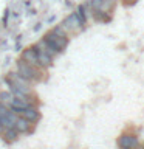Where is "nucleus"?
Wrapping results in <instances>:
<instances>
[{
  "instance_id": "nucleus-10",
  "label": "nucleus",
  "mask_w": 144,
  "mask_h": 149,
  "mask_svg": "<svg viewBox=\"0 0 144 149\" xmlns=\"http://www.w3.org/2000/svg\"><path fill=\"white\" fill-rule=\"evenodd\" d=\"M34 48H36V47H34ZM36 50H37V48H36ZM37 56H39V62H40V68H42V70H46V68H50L51 65H53L54 58H51V56L46 53V51L37 50Z\"/></svg>"
},
{
  "instance_id": "nucleus-2",
  "label": "nucleus",
  "mask_w": 144,
  "mask_h": 149,
  "mask_svg": "<svg viewBox=\"0 0 144 149\" xmlns=\"http://www.w3.org/2000/svg\"><path fill=\"white\" fill-rule=\"evenodd\" d=\"M5 82L9 87L8 90L17 98H23V96H33V87L31 82H28L25 78H22L17 72H9L8 76L5 78Z\"/></svg>"
},
{
  "instance_id": "nucleus-12",
  "label": "nucleus",
  "mask_w": 144,
  "mask_h": 149,
  "mask_svg": "<svg viewBox=\"0 0 144 149\" xmlns=\"http://www.w3.org/2000/svg\"><path fill=\"white\" fill-rule=\"evenodd\" d=\"M19 135H20V134H19L14 127H9V129L3 130L2 137H3V140L6 143H14V141H17V140H19Z\"/></svg>"
},
{
  "instance_id": "nucleus-13",
  "label": "nucleus",
  "mask_w": 144,
  "mask_h": 149,
  "mask_svg": "<svg viewBox=\"0 0 144 149\" xmlns=\"http://www.w3.org/2000/svg\"><path fill=\"white\" fill-rule=\"evenodd\" d=\"M115 5H116V0H101V9L109 14L113 13Z\"/></svg>"
},
{
  "instance_id": "nucleus-15",
  "label": "nucleus",
  "mask_w": 144,
  "mask_h": 149,
  "mask_svg": "<svg viewBox=\"0 0 144 149\" xmlns=\"http://www.w3.org/2000/svg\"><path fill=\"white\" fill-rule=\"evenodd\" d=\"M138 0H123V5L124 6H133V5H136Z\"/></svg>"
},
{
  "instance_id": "nucleus-14",
  "label": "nucleus",
  "mask_w": 144,
  "mask_h": 149,
  "mask_svg": "<svg viewBox=\"0 0 144 149\" xmlns=\"http://www.w3.org/2000/svg\"><path fill=\"white\" fill-rule=\"evenodd\" d=\"M14 98V95L9 90H3V92H0V102H2V104H9V102H11V100Z\"/></svg>"
},
{
  "instance_id": "nucleus-5",
  "label": "nucleus",
  "mask_w": 144,
  "mask_h": 149,
  "mask_svg": "<svg viewBox=\"0 0 144 149\" xmlns=\"http://www.w3.org/2000/svg\"><path fill=\"white\" fill-rule=\"evenodd\" d=\"M17 116L19 115L16 112H12L6 104H2V102H0V124H2L5 129L14 127V123H16Z\"/></svg>"
},
{
  "instance_id": "nucleus-8",
  "label": "nucleus",
  "mask_w": 144,
  "mask_h": 149,
  "mask_svg": "<svg viewBox=\"0 0 144 149\" xmlns=\"http://www.w3.org/2000/svg\"><path fill=\"white\" fill-rule=\"evenodd\" d=\"M19 116H22V118L28 120L30 123L36 124L37 121L40 120V110L37 109V107H36L34 104H33V106H30V107H26L25 110H22L20 113H19Z\"/></svg>"
},
{
  "instance_id": "nucleus-9",
  "label": "nucleus",
  "mask_w": 144,
  "mask_h": 149,
  "mask_svg": "<svg viewBox=\"0 0 144 149\" xmlns=\"http://www.w3.org/2000/svg\"><path fill=\"white\" fill-rule=\"evenodd\" d=\"M14 129L17 130L19 134H33V130H34V124L30 123L28 120L22 118V116H17L16 123H14Z\"/></svg>"
},
{
  "instance_id": "nucleus-18",
  "label": "nucleus",
  "mask_w": 144,
  "mask_h": 149,
  "mask_svg": "<svg viewBox=\"0 0 144 149\" xmlns=\"http://www.w3.org/2000/svg\"><path fill=\"white\" fill-rule=\"evenodd\" d=\"M133 149H144V148H143V146H139V144H138V146H136V148H133Z\"/></svg>"
},
{
  "instance_id": "nucleus-6",
  "label": "nucleus",
  "mask_w": 144,
  "mask_h": 149,
  "mask_svg": "<svg viewBox=\"0 0 144 149\" xmlns=\"http://www.w3.org/2000/svg\"><path fill=\"white\" fill-rule=\"evenodd\" d=\"M116 144H118L119 149H133L139 144V140L135 134L130 132H123L116 140Z\"/></svg>"
},
{
  "instance_id": "nucleus-11",
  "label": "nucleus",
  "mask_w": 144,
  "mask_h": 149,
  "mask_svg": "<svg viewBox=\"0 0 144 149\" xmlns=\"http://www.w3.org/2000/svg\"><path fill=\"white\" fill-rule=\"evenodd\" d=\"M74 13H76V16H78L79 20L87 26V22H88V19H90V11H88L87 3H81L76 9H74Z\"/></svg>"
},
{
  "instance_id": "nucleus-17",
  "label": "nucleus",
  "mask_w": 144,
  "mask_h": 149,
  "mask_svg": "<svg viewBox=\"0 0 144 149\" xmlns=\"http://www.w3.org/2000/svg\"><path fill=\"white\" fill-rule=\"evenodd\" d=\"M3 130H5V127H3V126H2V124H0V137H2V134H3Z\"/></svg>"
},
{
  "instance_id": "nucleus-3",
  "label": "nucleus",
  "mask_w": 144,
  "mask_h": 149,
  "mask_svg": "<svg viewBox=\"0 0 144 149\" xmlns=\"http://www.w3.org/2000/svg\"><path fill=\"white\" fill-rule=\"evenodd\" d=\"M16 67H17L16 72L31 84L33 82H40V81H44V78H45V70H40V68L34 67V65L26 64L25 61H22V59H19L16 62Z\"/></svg>"
},
{
  "instance_id": "nucleus-4",
  "label": "nucleus",
  "mask_w": 144,
  "mask_h": 149,
  "mask_svg": "<svg viewBox=\"0 0 144 149\" xmlns=\"http://www.w3.org/2000/svg\"><path fill=\"white\" fill-rule=\"evenodd\" d=\"M60 26H62L64 30L68 33V34H70V33H74V34H76V33H81V31L85 30V25H84V23H82V22L78 19L76 13L68 14V16H67V17H65L64 20H62V23H60Z\"/></svg>"
},
{
  "instance_id": "nucleus-1",
  "label": "nucleus",
  "mask_w": 144,
  "mask_h": 149,
  "mask_svg": "<svg viewBox=\"0 0 144 149\" xmlns=\"http://www.w3.org/2000/svg\"><path fill=\"white\" fill-rule=\"evenodd\" d=\"M68 45H70L68 33L60 26V23L53 26L37 44H34L37 50L46 51L51 58H57L59 54H62L68 48Z\"/></svg>"
},
{
  "instance_id": "nucleus-7",
  "label": "nucleus",
  "mask_w": 144,
  "mask_h": 149,
  "mask_svg": "<svg viewBox=\"0 0 144 149\" xmlns=\"http://www.w3.org/2000/svg\"><path fill=\"white\" fill-rule=\"evenodd\" d=\"M20 59H22V61H25L26 64L34 65V67L40 68L39 56H37V50L34 48V45H31V47H26V48H23L22 54H20ZM40 70H42V68H40Z\"/></svg>"
},
{
  "instance_id": "nucleus-19",
  "label": "nucleus",
  "mask_w": 144,
  "mask_h": 149,
  "mask_svg": "<svg viewBox=\"0 0 144 149\" xmlns=\"http://www.w3.org/2000/svg\"><path fill=\"white\" fill-rule=\"evenodd\" d=\"M143 148H144V144H143Z\"/></svg>"
},
{
  "instance_id": "nucleus-16",
  "label": "nucleus",
  "mask_w": 144,
  "mask_h": 149,
  "mask_svg": "<svg viewBox=\"0 0 144 149\" xmlns=\"http://www.w3.org/2000/svg\"><path fill=\"white\" fill-rule=\"evenodd\" d=\"M40 26H42V25H40V23H37V25L34 26V31H39V30H40Z\"/></svg>"
}]
</instances>
